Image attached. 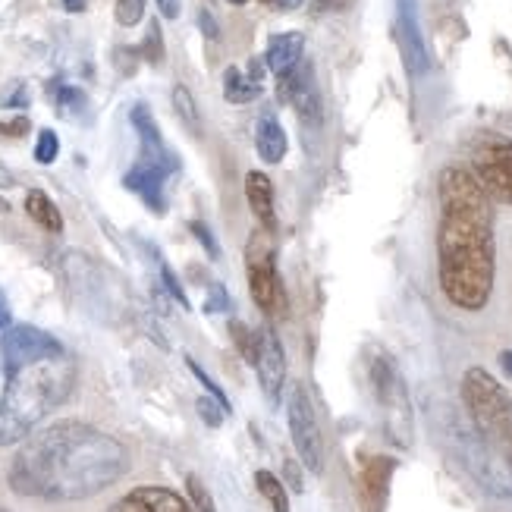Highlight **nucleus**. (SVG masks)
I'll list each match as a JSON object with an SVG mask.
<instances>
[{
	"instance_id": "1",
	"label": "nucleus",
	"mask_w": 512,
	"mask_h": 512,
	"mask_svg": "<svg viewBox=\"0 0 512 512\" xmlns=\"http://www.w3.org/2000/svg\"><path fill=\"white\" fill-rule=\"evenodd\" d=\"M126 472L129 453L117 437L85 421H57L22 440L7 481L19 497L76 503L114 487Z\"/></svg>"
},
{
	"instance_id": "2",
	"label": "nucleus",
	"mask_w": 512,
	"mask_h": 512,
	"mask_svg": "<svg viewBox=\"0 0 512 512\" xmlns=\"http://www.w3.org/2000/svg\"><path fill=\"white\" fill-rule=\"evenodd\" d=\"M437 280L459 311H484L497 280L494 202L469 167H443L437 176Z\"/></svg>"
},
{
	"instance_id": "3",
	"label": "nucleus",
	"mask_w": 512,
	"mask_h": 512,
	"mask_svg": "<svg viewBox=\"0 0 512 512\" xmlns=\"http://www.w3.org/2000/svg\"><path fill=\"white\" fill-rule=\"evenodd\" d=\"M73 387L76 365L66 355L7 374V387L0 396V447H13L32 437L41 421L70 399Z\"/></svg>"
},
{
	"instance_id": "4",
	"label": "nucleus",
	"mask_w": 512,
	"mask_h": 512,
	"mask_svg": "<svg viewBox=\"0 0 512 512\" xmlns=\"http://www.w3.org/2000/svg\"><path fill=\"white\" fill-rule=\"evenodd\" d=\"M428 418H431L434 437L440 440L443 453H447L487 497L512 500V469L494 453L491 443L481 437V431L472 425L469 415H462L450 403H437L428 409Z\"/></svg>"
},
{
	"instance_id": "5",
	"label": "nucleus",
	"mask_w": 512,
	"mask_h": 512,
	"mask_svg": "<svg viewBox=\"0 0 512 512\" xmlns=\"http://www.w3.org/2000/svg\"><path fill=\"white\" fill-rule=\"evenodd\" d=\"M462 406L481 437L512 469V396L487 368H469L462 374Z\"/></svg>"
},
{
	"instance_id": "6",
	"label": "nucleus",
	"mask_w": 512,
	"mask_h": 512,
	"mask_svg": "<svg viewBox=\"0 0 512 512\" xmlns=\"http://www.w3.org/2000/svg\"><path fill=\"white\" fill-rule=\"evenodd\" d=\"M368 377H371V390H374V399H377V409H381V425H384L387 440L399 450H412V443H415V409H412L403 371H399V365L390 359L387 352H374Z\"/></svg>"
},
{
	"instance_id": "7",
	"label": "nucleus",
	"mask_w": 512,
	"mask_h": 512,
	"mask_svg": "<svg viewBox=\"0 0 512 512\" xmlns=\"http://www.w3.org/2000/svg\"><path fill=\"white\" fill-rule=\"evenodd\" d=\"M246 274H249V289L252 299L261 308L264 318L283 321L289 315V299H286V286L277 271V252H274V236L264 227H258L249 236L246 246Z\"/></svg>"
},
{
	"instance_id": "8",
	"label": "nucleus",
	"mask_w": 512,
	"mask_h": 512,
	"mask_svg": "<svg viewBox=\"0 0 512 512\" xmlns=\"http://www.w3.org/2000/svg\"><path fill=\"white\" fill-rule=\"evenodd\" d=\"M481 189L491 202L512 205V139L487 132L472 145V167Z\"/></svg>"
},
{
	"instance_id": "9",
	"label": "nucleus",
	"mask_w": 512,
	"mask_h": 512,
	"mask_svg": "<svg viewBox=\"0 0 512 512\" xmlns=\"http://www.w3.org/2000/svg\"><path fill=\"white\" fill-rule=\"evenodd\" d=\"M289 437H293V447L302 459V465L311 475H321L324 472V434L318 425V412L311 406V396L305 393L302 384H293V393H289Z\"/></svg>"
},
{
	"instance_id": "10",
	"label": "nucleus",
	"mask_w": 512,
	"mask_h": 512,
	"mask_svg": "<svg viewBox=\"0 0 512 512\" xmlns=\"http://www.w3.org/2000/svg\"><path fill=\"white\" fill-rule=\"evenodd\" d=\"M0 349H4V368L7 374L26 368L32 362H48V359H60L63 346L57 337H51L48 330L32 327V324H13L4 330V340H0Z\"/></svg>"
},
{
	"instance_id": "11",
	"label": "nucleus",
	"mask_w": 512,
	"mask_h": 512,
	"mask_svg": "<svg viewBox=\"0 0 512 512\" xmlns=\"http://www.w3.org/2000/svg\"><path fill=\"white\" fill-rule=\"evenodd\" d=\"M277 82H280L277 85L280 101L293 104L302 126L318 129L321 117H324V104H321V92H318V82H315V66H311L308 60H302L293 73L280 76Z\"/></svg>"
},
{
	"instance_id": "12",
	"label": "nucleus",
	"mask_w": 512,
	"mask_h": 512,
	"mask_svg": "<svg viewBox=\"0 0 512 512\" xmlns=\"http://www.w3.org/2000/svg\"><path fill=\"white\" fill-rule=\"evenodd\" d=\"M396 41L412 79L428 73V48L418 22V0H396Z\"/></svg>"
},
{
	"instance_id": "13",
	"label": "nucleus",
	"mask_w": 512,
	"mask_h": 512,
	"mask_svg": "<svg viewBox=\"0 0 512 512\" xmlns=\"http://www.w3.org/2000/svg\"><path fill=\"white\" fill-rule=\"evenodd\" d=\"M255 371L261 393L267 396V403H277L283 384H286V352L280 346V337L271 324H264L258 330V352H255Z\"/></svg>"
},
{
	"instance_id": "14",
	"label": "nucleus",
	"mask_w": 512,
	"mask_h": 512,
	"mask_svg": "<svg viewBox=\"0 0 512 512\" xmlns=\"http://www.w3.org/2000/svg\"><path fill=\"white\" fill-rule=\"evenodd\" d=\"M396 472V462L390 456H365L359 465V500L362 512H384L390 497V481Z\"/></svg>"
},
{
	"instance_id": "15",
	"label": "nucleus",
	"mask_w": 512,
	"mask_h": 512,
	"mask_svg": "<svg viewBox=\"0 0 512 512\" xmlns=\"http://www.w3.org/2000/svg\"><path fill=\"white\" fill-rule=\"evenodd\" d=\"M129 123H132V129H136V136H139V142H142V158H139V161L154 164V167H164V170H170V173L180 170V161H176V154L164 145V136H161L158 123H154L148 104H142V101H139V104H132V110H129Z\"/></svg>"
},
{
	"instance_id": "16",
	"label": "nucleus",
	"mask_w": 512,
	"mask_h": 512,
	"mask_svg": "<svg viewBox=\"0 0 512 512\" xmlns=\"http://www.w3.org/2000/svg\"><path fill=\"white\" fill-rule=\"evenodd\" d=\"M104 512H192V506L176 491H170V487L145 484V487H136V491L123 494Z\"/></svg>"
},
{
	"instance_id": "17",
	"label": "nucleus",
	"mask_w": 512,
	"mask_h": 512,
	"mask_svg": "<svg viewBox=\"0 0 512 512\" xmlns=\"http://www.w3.org/2000/svg\"><path fill=\"white\" fill-rule=\"evenodd\" d=\"M167 176H170V170L139 161L136 167H132V170L123 176V186H126L129 192H136L154 214H164V211H167V198H164V183H167Z\"/></svg>"
},
{
	"instance_id": "18",
	"label": "nucleus",
	"mask_w": 512,
	"mask_h": 512,
	"mask_svg": "<svg viewBox=\"0 0 512 512\" xmlns=\"http://www.w3.org/2000/svg\"><path fill=\"white\" fill-rule=\"evenodd\" d=\"M305 60V35L302 32H283V35H274L271 44H267L264 51V66L271 70L277 79L293 73L296 66Z\"/></svg>"
},
{
	"instance_id": "19",
	"label": "nucleus",
	"mask_w": 512,
	"mask_h": 512,
	"mask_svg": "<svg viewBox=\"0 0 512 512\" xmlns=\"http://www.w3.org/2000/svg\"><path fill=\"white\" fill-rule=\"evenodd\" d=\"M246 198H249L252 214L261 220V227L267 233H274L277 230V208H274V183L267 180V173H261V170L246 173Z\"/></svg>"
},
{
	"instance_id": "20",
	"label": "nucleus",
	"mask_w": 512,
	"mask_h": 512,
	"mask_svg": "<svg viewBox=\"0 0 512 512\" xmlns=\"http://www.w3.org/2000/svg\"><path fill=\"white\" fill-rule=\"evenodd\" d=\"M255 148H258V158L264 164H280L286 158V148H289V139L280 126V120L274 114H261L258 117V126H255Z\"/></svg>"
},
{
	"instance_id": "21",
	"label": "nucleus",
	"mask_w": 512,
	"mask_h": 512,
	"mask_svg": "<svg viewBox=\"0 0 512 512\" xmlns=\"http://www.w3.org/2000/svg\"><path fill=\"white\" fill-rule=\"evenodd\" d=\"M26 214L35 220V224H38L41 230H48V233H60V230H63L60 208H57L41 189H32V192L26 195Z\"/></svg>"
},
{
	"instance_id": "22",
	"label": "nucleus",
	"mask_w": 512,
	"mask_h": 512,
	"mask_svg": "<svg viewBox=\"0 0 512 512\" xmlns=\"http://www.w3.org/2000/svg\"><path fill=\"white\" fill-rule=\"evenodd\" d=\"M258 95H261V85L249 73H242L239 66H230V70L224 73V98L230 104H249Z\"/></svg>"
},
{
	"instance_id": "23",
	"label": "nucleus",
	"mask_w": 512,
	"mask_h": 512,
	"mask_svg": "<svg viewBox=\"0 0 512 512\" xmlns=\"http://www.w3.org/2000/svg\"><path fill=\"white\" fill-rule=\"evenodd\" d=\"M173 110H176V117L183 120V126L192 132V136H202V114H198V104H195V98H192V92L186 85L173 88Z\"/></svg>"
},
{
	"instance_id": "24",
	"label": "nucleus",
	"mask_w": 512,
	"mask_h": 512,
	"mask_svg": "<svg viewBox=\"0 0 512 512\" xmlns=\"http://www.w3.org/2000/svg\"><path fill=\"white\" fill-rule=\"evenodd\" d=\"M255 484H258V494L271 503L274 512H289V494H286V487L277 475L261 469V472H255Z\"/></svg>"
},
{
	"instance_id": "25",
	"label": "nucleus",
	"mask_w": 512,
	"mask_h": 512,
	"mask_svg": "<svg viewBox=\"0 0 512 512\" xmlns=\"http://www.w3.org/2000/svg\"><path fill=\"white\" fill-rule=\"evenodd\" d=\"M230 337H233V343H236V349H239V355L246 362H252L255 365V352H258V330H252V327H246L242 321H230Z\"/></svg>"
},
{
	"instance_id": "26",
	"label": "nucleus",
	"mask_w": 512,
	"mask_h": 512,
	"mask_svg": "<svg viewBox=\"0 0 512 512\" xmlns=\"http://www.w3.org/2000/svg\"><path fill=\"white\" fill-rule=\"evenodd\" d=\"M186 494H189V503H192L195 512H217L211 491L202 484V478H198V475H186Z\"/></svg>"
},
{
	"instance_id": "27",
	"label": "nucleus",
	"mask_w": 512,
	"mask_h": 512,
	"mask_svg": "<svg viewBox=\"0 0 512 512\" xmlns=\"http://www.w3.org/2000/svg\"><path fill=\"white\" fill-rule=\"evenodd\" d=\"M60 154V142H57V132L54 129H41L38 132V142H35V161L38 164H54Z\"/></svg>"
},
{
	"instance_id": "28",
	"label": "nucleus",
	"mask_w": 512,
	"mask_h": 512,
	"mask_svg": "<svg viewBox=\"0 0 512 512\" xmlns=\"http://www.w3.org/2000/svg\"><path fill=\"white\" fill-rule=\"evenodd\" d=\"M145 16V0H117V22L126 29L139 26Z\"/></svg>"
},
{
	"instance_id": "29",
	"label": "nucleus",
	"mask_w": 512,
	"mask_h": 512,
	"mask_svg": "<svg viewBox=\"0 0 512 512\" xmlns=\"http://www.w3.org/2000/svg\"><path fill=\"white\" fill-rule=\"evenodd\" d=\"M195 409H198V415L205 418V425H208V428H220V425H224L227 409L220 406L214 396H202V399H198V403H195Z\"/></svg>"
},
{
	"instance_id": "30",
	"label": "nucleus",
	"mask_w": 512,
	"mask_h": 512,
	"mask_svg": "<svg viewBox=\"0 0 512 512\" xmlns=\"http://www.w3.org/2000/svg\"><path fill=\"white\" fill-rule=\"evenodd\" d=\"M158 264H161V280H164V286H167V293L176 299V302H180L186 311L192 308V302H189V296H186V289H183V283L180 280H176V274L170 271V264L164 261V258H158Z\"/></svg>"
},
{
	"instance_id": "31",
	"label": "nucleus",
	"mask_w": 512,
	"mask_h": 512,
	"mask_svg": "<svg viewBox=\"0 0 512 512\" xmlns=\"http://www.w3.org/2000/svg\"><path fill=\"white\" fill-rule=\"evenodd\" d=\"M142 57L148 63H161L164 60V41H161V26L158 22H151V29H148V38L142 44Z\"/></svg>"
},
{
	"instance_id": "32",
	"label": "nucleus",
	"mask_w": 512,
	"mask_h": 512,
	"mask_svg": "<svg viewBox=\"0 0 512 512\" xmlns=\"http://www.w3.org/2000/svg\"><path fill=\"white\" fill-rule=\"evenodd\" d=\"M186 365H189V371H192V374L198 377V381H202V387H205V390H208V393H211V396L217 399V403H220V406H224V409L230 412V399H227V393H224V390H220V387H217V384L211 381V377L205 374V368H202V365H198L195 359H186Z\"/></svg>"
},
{
	"instance_id": "33",
	"label": "nucleus",
	"mask_w": 512,
	"mask_h": 512,
	"mask_svg": "<svg viewBox=\"0 0 512 512\" xmlns=\"http://www.w3.org/2000/svg\"><path fill=\"white\" fill-rule=\"evenodd\" d=\"M57 107L63 110V114H79V110H85V95L73 85H63L60 95H57Z\"/></svg>"
},
{
	"instance_id": "34",
	"label": "nucleus",
	"mask_w": 512,
	"mask_h": 512,
	"mask_svg": "<svg viewBox=\"0 0 512 512\" xmlns=\"http://www.w3.org/2000/svg\"><path fill=\"white\" fill-rule=\"evenodd\" d=\"M189 230L198 236V242H202V249L211 255V258H220V246H217V239H214V233L202 224V220H192L189 224Z\"/></svg>"
},
{
	"instance_id": "35",
	"label": "nucleus",
	"mask_w": 512,
	"mask_h": 512,
	"mask_svg": "<svg viewBox=\"0 0 512 512\" xmlns=\"http://www.w3.org/2000/svg\"><path fill=\"white\" fill-rule=\"evenodd\" d=\"M205 311H208V315H214V311H230L227 289L220 286V283H214V286L208 289V302H205Z\"/></svg>"
},
{
	"instance_id": "36",
	"label": "nucleus",
	"mask_w": 512,
	"mask_h": 512,
	"mask_svg": "<svg viewBox=\"0 0 512 512\" xmlns=\"http://www.w3.org/2000/svg\"><path fill=\"white\" fill-rule=\"evenodd\" d=\"M308 7L315 16H324V13H343L352 7V0H308Z\"/></svg>"
},
{
	"instance_id": "37",
	"label": "nucleus",
	"mask_w": 512,
	"mask_h": 512,
	"mask_svg": "<svg viewBox=\"0 0 512 512\" xmlns=\"http://www.w3.org/2000/svg\"><path fill=\"white\" fill-rule=\"evenodd\" d=\"M198 29H202V32H205V38H211V41H217V38H220V29H217V22H214V16H211L208 10L198 13Z\"/></svg>"
},
{
	"instance_id": "38",
	"label": "nucleus",
	"mask_w": 512,
	"mask_h": 512,
	"mask_svg": "<svg viewBox=\"0 0 512 512\" xmlns=\"http://www.w3.org/2000/svg\"><path fill=\"white\" fill-rule=\"evenodd\" d=\"M29 132V120L26 117H19L13 123H0V136H26Z\"/></svg>"
},
{
	"instance_id": "39",
	"label": "nucleus",
	"mask_w": 512,
	"mask_h": 512,
	"mask_svg": "<svg viewBox=\"0 0 512 512\" xmlns=\"http://www.w3.org/2000/svg\"><path fill=\"white\" fill-rule=\"evenodd\" d=\"M283 469H286V481L293 484V491L299 494L302 487H305V484H302V472H299V465H296L293 459H286V465H283Z\"/></svg>"
},
{
	"instance_id": "40",
	"label": "nucleus",
	"mask_w": 512,
	"mask_h": 512,
	"mask_svg": "<svg viewBox=\"0 0 512 512\" xmlns=\"http://www.w3.org/2000/svg\"><path fill=\"white\" fill-rule=\"evenodd\" d=\"M158 10H161L164 19H176L183 10V0H158Z\"/></svg>"
},
{
	"instance_id": "41",
	"label": "nucleus",
	"mask_w": 512,
	"mask_h": 512,
	"mask_svg": "<svg viewBox=\"0 0 512 512\" xmlns=\"http://www.w3.org/2000/svg\"><path fill=\"white\" fill-rule=\"evenodd\" d=\"M10 302H7V296H4V289H0V330H7V327H13L10 324Z\"/></svg>"
},
{
	"instance_id": "42",
	"label": "nucleus",
	"mask_w": 512,
	"mask_h": 512,
	"mask_svg": "<svg viewBox=\"0 0 512 512\" xmlns=\"http://www.w3.org/2000/svg\"><path fill=\"white\" fill-rule=\"evenodd\" d=\"M85 4H88V0H63V10L66 13H82Z\"/></svg>"
},
{
	"instance_id": "43",
	"label": "nucleus",
	"mask_w": 512,
	"mask_h": 512,
	"mask_svg": "<svg viewBox=\"0 0 512 512\" xmlns=\"http://www.w3.org/2000/svg\"><path fill=\"white\" fill-rule=\"evenodd\" d=\"M500 368L512 377V349H503L500 352Z\"/></svg>"
},
{
	"instance_id": "44",
	"label": "nucleus",
	"mask_w": 512,
	"mask_h": 512,
	"mask_svg": "<svg viewBox=\"0 0 512 512\" xmlns=\"http://www.w3.org/2000/svg\"><path fill=\"white\" fill-rule=\"evenodd\" d=\"M305 0H277V7L280 10H296V7H302Z\"/></svg>"
},
{
	"instance_id": "45",
	"label": "nucleus",
	"mask_w": 512,
	"mask_h": 512,
	"mask_svg": "<svg viewBox=\"0 0 512 512\" xmlns=\"http://www.w3.org/2000/svg\"><path fill=\"white\" fill-rule=\"evenodd\" d=\"M261 4H274L277 7V0H261Z\"/></svg>"
},
{
	"instance_id": "46",
	"label": "nucleus",
	"mask_w": 512,
	"mask_h": 512,
	"mask_svg": "<svg viewBox=\"0 0 512 512\" xmlns=\"http://www.w3.org/2000/svg\"><path fill=\"white\" fill-rule=\"evenodd\" d=\"M230 4H236V7H239V4H246V0H230Z\"/></svg>"
}]
</instances>
